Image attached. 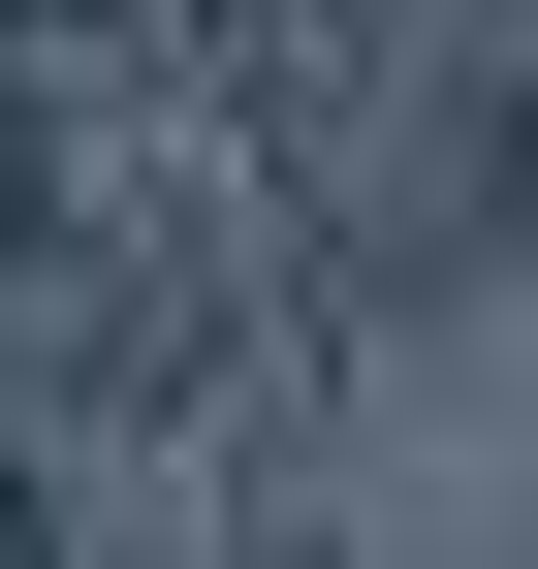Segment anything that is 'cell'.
Segmentation results:
<instances>
[{
	"instance_id": "obj_1",
	"label": "cell",
	"mask_w": 538,
	"mask_h": 569,
	"mask_svg": "<svg viewBox=\"0 0 538 569\" xmlns=\"http://www.w3.org/2000/svg\"><path fill=\"white\" fill-rule=\"evenodd\" d=\"M32 253H63V96L0 63V284H32Z\"/></svg>"
},
{
	"instance_id": "obj_3",
	"label": "cell",
	"mask_w": 538,
	"mask_h": 569,
	"mask_svg": "<svg viewBox=\"0 0 538 569\" xmlns=\"http://www.w3.org/2000/svg\"><path fill=\"white\" fill-rule=\"evenodd\" d=\"M507 222H538V127H507Z\"/></svg>"
},
{
	"instance_id": "obj_2",
	"label": "cell",
	"mask_w": 538,
	"mask_h": 569,
	"mask_svg": "<svg viewBox=\"0 0 538 569\" xmlns=\"http://www.w3.org/2000/svg\"><path fill=\"white\" fill-rule=\"evenodd\" d=\"M0 569H63V475H32V443H0Z\"/></svg>"
},
{
	"instance_id": "obj_4",
	"label": "cell",
	"mask_w": 538,
	"mask_h": 569,
	"mask_svg": "<svg viewBox=\"0 0 538 569\" xmlns=\"http://www.w3.org/2000/svg\"><path fill=\"white\" fill-rule=\"evenodd\" d=\"M0 32H63V0H0Z\"/></svg>"
}]
</instances>
